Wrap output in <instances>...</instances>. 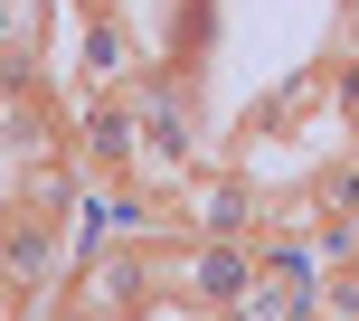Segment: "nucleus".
<instances>
[{
    "mask_svg": "<svg viewBox=\"0 0 359 321\" xmlns=\"http://www.w3.org/2000/svg\"><path fill=\"white\" fill-rule=\"evenodd\" d=\"M57 274H67V227L19 198V208L0 217V284H10V293H48Z\"/></svg>",
    "mask_w": 359,
    "mask_h": 321,
    "instance_id": "1",
    "label": "nucleus"
},
{
    "mask_svg": "<svg viewBox=\"0 0 359 321\" xmlns=\"http://www.w3.org/2000/svg\"><path fill=\"white\" fill-rule=\"evenodd\" d=\"M255 274H265V255H255L246 236H180V293H189V303H217V312H227Z\"/></svg>",
    "mask_w": 359,
    "mask_h": 321,
    "instance_id": "2",
    "label": "nucleus"
},
{
    "mask_svg": "<svg viewBox=\"0 0 359 321\" xmlns=\"http://www.w3.org/2000/svg\"><path fill=\"white\" fill-rule=\"evenodd\" d=\"M312 321H359V265H341L322 293H312Z\"/></svg>",
    "mask_w": 359,
    "mask_h": 321,
    "instance_id": "3",
    "label": "nucleus"
},
{
    "mask_svg": "<svg viewBox=\"0 0 359 321\" xmlns=\"http://www.w3.org/2000/svg\"><path fill=\"white\" fill-rule=\"evenodd\" d=\"M331 114L359 132V48H350V57H331Z\"/></svg>",
    "mask_w": 359,
    "mask_h": 321,
    "instance_id": "4",
    "label": "nucleus"
},
{
    "mask_svg": "<svg viewBox=\"0 0 359 321\" xmlns=\"http://www.w3.org/2000/svg\"><path fill=\"white\" fill-rule=\"evenodd\" d=\"M48 321H95V312H86V303H76V293H67V312H48Z\"/></svg>",
    "mask_w": 359,
    "mask_h": 321,
    "instance_id": "5",
    "label": "nucleus"
}]
</instances>
